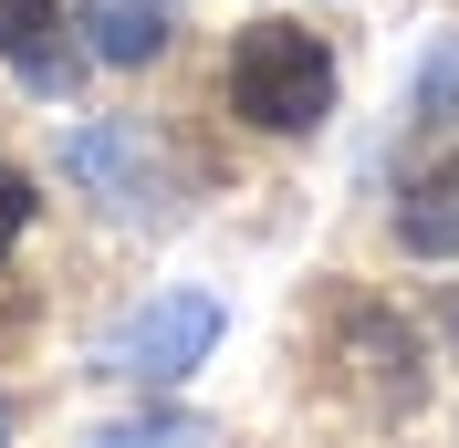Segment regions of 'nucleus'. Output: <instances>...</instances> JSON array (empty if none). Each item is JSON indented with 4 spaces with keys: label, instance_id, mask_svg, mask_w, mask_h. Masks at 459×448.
I'll return each instance as SVG.
<instances>
[{
    "label": "nucleus",
    "instance_id": "nucleus-6",
    "mask_svg": "<svg viewBox=\"0 0 459 448\" xmlns=\"http://www.w3.org/2000/svg\"><path fill=\"white\" fill-rule=\"evenodd\" d=\"M0 63H22L31 84H63V53H53V0H0Z\"/></svg>",
    "mask_w": 459,
    "mask_h": 448
},
{
    "label": "nucleus",
    "instance_id": "nucleus-2",
    "mask_svg": "<svg viewBox=\"0 0 459 448\" xmlns=\"http://www.w3.org/2000/svg\"><path fill=\"white\" fill-rule=\"evenodd\" d=\"M209 344H220V303H209V292H168V303L126 313L94 365H105V375H136V386H178Z\"/></svg>",
    "mask_w": 459,
    "mask_h": 448
},
{
    "label": "nucleus",
    "instance_id": "nucleus-1",
    "mask_svg": "<svg viewBox=\"0 0 459 448\" xmlns=\"http://www.w3.org/2000/svg\"><path fill=\"white\" fill-rule=\"evenodd\" d=\"M230 105L261 136H314L334 115V53L314 31H292V22H251L240 53H230Z\"/></svg>",
    "mask_w": 459,
    "mask_h": 448
},
{
    "label": "nucleus",
    "instance_id": "nucleus-4",
    "mask_svg": "<svg viewBox=\"0 0 459 448\" xmlns=\"http://www.w3.org/2000/svg\"><path fill=\"white\" fill-rule=\"evenodd\" d=\"M74 31H84V53L94 63H115V73H136V63H157L168 53V0H84L74 11Z\"/></svg>",
    "mask_w": 459,
    "mask_h": 448
},
{
    "label": "nucleus",
    "instance_id": "nucleus-9",
    "mask_svg": "<svg viewBox=\"0 0 459 448\" xmlns=\"http://www.w3.org/2000/svg\"><path fill=\"white\" fill-rule=\"evenodd\" d=\"M0 427H11V407H0Z\"/></svg>",
    "mask_w": 459,
    "mask_h": 448
},
{
    "label": "nucleus",
    "instance_id": "nucleus-5",
    "mask_svg": "<svg viewBox=\"0 0 459 448\" xmlns=\"http://www.w3.org/2000/svg\"><path fill=\"white\" fill-rule=\"evenodd\" d=\"M397 240L418 261H459V157H438V168L397 198Z\"/></svg>",
    "mask_w": 459,
    "mask_h": 448
},
{
    "label": "nucleus",
    "instance_id": "nucleus-3",
    "mask_svg": "<svg viewBox=\"0 0 459 448\" xmlns=\"http://www.w3.org/2000/svg\"><path fill=\"white\" fill-rule=\"evenodd\" d=\"M63 168L84 177L105 209L157 220V168H146V136H126V125H74V136H63Z\"/></svg>",
    "mask_w": 459,
    "mask_h": 448
},
{
    "label": "nucleus",
    "instance_id": "nucleus-8",
    "mask_svg": "<svg viewBox=\"0 0 459 448\" xmlns=\"http://www.w3.org/2000/svg\"><path fill=\"white\" fill-rule=\"evenodd\" d=\"M22 229H31V177H22V168H0V251H11Z\"/></svg>",
    "mask_w": 459,
    "mask_h": 448
},
{
    "label": "nucleus",
    "instance_id": "nucleus-7",
    "mask_svg": "<svg viewBox=\"0 0 459 448\" xmlns=\"http://www.w3.org/2000/svg\"><path fill=\"white\" fill-rule=\"evenodd\" d=\"M407 115H418V125H449V115H459V31H438V42H429V73H418Z\"/></svg>",
    "mask_w": 459,
    "mask_h": 448
}]
</instances>
